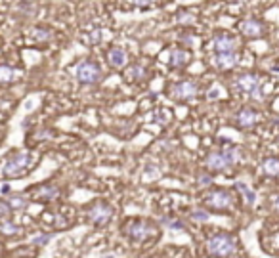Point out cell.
I'll return each mask as SVG.
<instances>
[{"label": "cell", "instance_id": "2e32d148", "mask_svg": "<svg viewBox=\"0 0 279 258\" xmlns=\"http://www.w3.org/2000/svg\"><path fill=\"white\" fill-rule=\"evenodd\" d=\"M214 65L218 69H222V71L232 69V67H236L237 65V54L236 52H234V54H216Z\"/></svg>", "mask_w": 279, "mask_h": 258}, {"label": "cell", "instance_id": "7a4b0ae2", "mask_svg": "<svg viewBox=\"0 0 279 258\" xmlns=\"http://www.w3.org/2000/svg\"><path fill=\"white\" fill-rule=\"evenodd\" d=\"M206 250L216 258L230 256V254L236 252V239L232 236H224V234L210 237L208 243H206Z\"/></svg>", "mask_w": 279, "mask_h": 258}, {"label": "cell", "instance_id": "ba28073f", "mask_svg": "<svg viewBox=\"0 0 279 258\" xmlns=\"http://www.w3.org/2000/svg\"><path fill=\"white\" fill-rule=\"evenodd\" d=\"M88 218L96 226H108L109 220L113 218V208L106 203H96L88 210Z\"/></svg>", "mask_w": 279, "mask_h": 258}, {"label": "cell", "instance_id": "ac0fdd59", "mask_svg": "<svg viewBox=\"0 0 279 258\" xmlns=\"http://www.w3.org/2000/svg\"><path fill=\"white\" fill-rule=\"evenodd\" d=\"M146 76V67L144 65H130L128 69H126V73H124V78L126 80H142Z\"/></svg>", "mask_w": 279, "mask_h": 258}, {"label": "cell", "instance_id": "83f0119b", "mask_svg": "<svg viewBox=\"0 0 279 258\" xmlns=\"http://www.w3.org/2000/svg\"><path fill=\"white\" fill-rule=\"evenodd\" d=\"M130 2H132V4H136V6H142V8H144V6H150L151 4V0H130Z\"/></svg>", "mask_w": 279, "mask_h": 258}, {"label": "cell", "instance_id": "44dd1931", "mask_svg": "<svg viewBox=\"0 0 279 258\" xmlns=\"http://www.w3.org/2000/svg\"><path fill=\"white\" fill-rule=\"evenodd\" d=\"M237 190L245 195V201H247V204H250V206L254 204V201H256V195H254V192H250V190H248V188L243 182L237 184Z\"/></svg>", "mask_w": 279, "mask_h": 258}, {"label": "cell", "instance_id": "4fadbf2b", "mask_svg": "<svg viewBox=\"0 0 279 258\" xmlns=\"http://www.w3.org/2000/svg\"><path fill=\"white\" fill-rule=\"evenodd\" d=\"M58 195H60V190L52 184H46V186H40L38 190H34V199L38 201H52Z\"/></svg>", "mask_w": 279, "mask_h": 258}, {"label": "cell", "instance_id": "8992f818", "mask_svg": "<svg viewBox=\"0 0 279 258\" xmlns=\"http://www.w3.org/2000/svg\"><path fill=\"white\" fill-rule=\"evenodd\" d=\"M203 201L206 206L214 208V210H226L234 204V195L226 190H216V192H210L203 197Z\"/></svg>", "mask_w": 279, "mask_h": 258}, {"label": "cell", "instance_id": "603a6c76", "mask_svg": "<svg viewBox=\"0 0 279 258\" xmlns=\"http://www.w3.org/2000/svg\"><path fill=\"white\" fill-rule=\"evenodd\" d=\"M50 36H52V32L48 31V29H34V32H32L34 40H48Z\"/></svg>", "mask_w": 279, "mask_h": 258}, {"label": "cell", "instance_id": "5bb4252c", "mask_svg": "<svg viewBox=\"0 0 279 258\" xmlns=\"http://www.w3.org/2000/svg\"><path fill=\"white\" fill-rule=\"evenodd\" d=\"M190 60H192V54H190V52H186V50L176 48V50H172L170 52V65L172 67H176V69L186 67V65L190 64Z\"/></svg>", "mask_w": 279, "mask_h": 258}, {"label": "cell", "instance_id": "9a60e30c", "mask_svg": "<svg viewBox=\"0 0 279 258\" xmlns=\"http://www.w3.org/2000/svg\"><path fill=\"white\" fill-rule=\"evenodd\" d=\"M108 60L113 67L120 69V67H124V64H126V52H124L122 48H117V46H115V48H111L108 52Z\"/></svg>", "mask_w": 279, "mask_h": 258}, {"label": "cell", "instance_id": "d4e9b609", "mask_svg": "<svg viewBox=\"0 0 279 258\" xmlns=\"http://www.w3.org/2000/svg\"><path fill=\"white\" fill-rule=\"evenodd\" d=\"M192 218L197 220V222H206V220H208V212H206V210H194V212H192Z\"/></svg>", "mask_w": 279, "mask_h": 258}, {"label": "cell", "instance_id": "d6a6232c", "mask_svg": "<svg viewBox=\"0 0 279 258\" xmlns=\"http://www.w3.org/2000/svg\"><path fill=\"white\" fill-rule=\"evenodd\" d=\"M23 4H32V2H34V0H22Z\"/></svg>", "mask_w": 279, "mask_h": 258}, {"label": "cell", "instance_id": "3957f363", "mask_svg": "<svg viewBox=\"0 0 279 258\" xmlns=\"http://www.w3.org/2000/svg\"><path fill=\"white\" fill-rule=\"evenodd\" d=\"M29 164H31V155L27 151H18V153H14L10 159L4 162L2 172L8 178H18V176H22L23 172L27 170Z\"/></svg>", "mask_w": 279, "mask_h": 258}, {"label": "cell", "instance_id": "7c38bea8", "mask_svg": "<svg viewBox=\"0 0 279 258\" xmlns=\"http://www.w3.org/2000/svg\"><path fill=\"white\" fill-rule=\"evenodd\" d=\"M241 31L248 38H260L264 34V25L260 22H256V20H247V22L241 25Z\"/></svg>", "mask_w": 279, "mask_h": 258}, {"label": "cell", "instance_id": "cb8c5ba5", "mask_svg": "<svg viewBox=\"0 0 279 258\" xmlns=\"http://www.w3.org/2000/svg\"><path fill=\"white\" fill-rule=\"evenodd\" d=\"M10 210H12L10 204L4 203V201H0V220H6V218L10 216Z\"/></svg>", "mask_w": 279, "mask_h": 258}, {"label": "cell", "instance_id": "6da1fadb", "mask_svg": "<svg viewBox=\"0 0 279 258\" xmlns=\"http://www.w3.org/2000/svg\"><path fill=\"white\" fill-rule=\"evenodd\" d=\"M237 161H239V151L237 150H220V151L208 153L206 159H204V164H206V168H210V170L224 172V170H228L230 166H234Z\"/></svg>", "mask_w": 279, "mask_h": 258}, {"label": "cell", "instance_id": "e0dca14e", "mask_svg": "<svg viewBox=\"0 0 279 258\" xmlns=\"http://www.w3.org/2000/svg\"><path fill=\"white\" fill-rule=\"evenodd\" d=\"M260 170H262V174H266V176H278L279 174V159H276V157H268L266 161H262Z\"/></svg>", "mask_w": 279, "mask_h": 258}, {"label": "cell", "instance_id": "d6986e66", "mask_svg": "<svg viewBox=\"0 0 279 258\" xmlns=\"http://www.w3.org/2000/svg\"><path fill=\"white\" fill-rule=\"evenodd\" d=\"M18 78V71L8 65H0V82H14Z\"/></svg>", "mask_w": 279, "mask_h": 258}, {"label": "cell", "instance_id": "9c48e42d", "mask_svg": "<svg viewBox=\"0 0 279 258\" xmlns=\"http://www.w3.org/2000/svg\"><path fill=\"white\" fill-rule=\"evenodd\" d=\"M122 230L134 241H144V239H148L151 236V228L146 222H142V220H132L128 224H124Z\"/></svg>", "mask_w": 279, "mask_h": 258}, {"label": "cell", "instance_id": "1f68e13d", "mask_svg": "<svg viewBox=\"0 0 279 258\" xmlns=\"http://www.w3.org/2000/svg\"><path fill=\"white\" fill-rule=\"evenodd\" d=\"M274 208H276V210L279 212V197H276V199H274Z\"/></svg>", "mask_w": 279, "mask_h": 258}, {"label": "cell", "instance_id": "4dcf8cb0", "mask_svg": "<svg viewBox=\"0 0 279 258\" xmlns=\"http://www.w3.org/2000/svg\"><path fill=\"white\" fill-rule=\"evenodd\" d=\"M216 96H218V88H212L210 94H208V98H216Z\"/></svg>", "mask_w": 279, "mask_h": 258}, {"label": "cell", "instance_id": "f1b7e54d", "mask_svg": "<svg viewBox=\"0 0 279 258\" xmlns=\"http://www.w3.org/2000/svg\"><path fill=\"white\" fill-rule=\"evenodd\" d=\"M166 224H170L172 230H184V224L182 222H168V220H164Z\"/></svg>", "mask_w": 279, "mask_h": 258}, {"label": "cell", "instance_id": "f546056e", "mask_svg": "<svg viewBox=\"0 0 279 258\" xmlns=\"http://www.w3.org/2000/svg\"><path fill=\"white\" fill-rule=\"evenodd\" d=\"M182 40H184V42H188V44H190V46H194V44H195V38H194V36H192V34H184V36H182Z\"/></svg>", "mask_w": 279, "mask_h": 258}, {"label": "cell", "instance_id": "ffe728a7", "mask_svg": "<svg viewBox=\"0 0 279 258\" xmlns=\"http://www.w3.org/2000/svg\"><path fill=\"white\" fill-rule=\"evenodd\" d=\"M8 204H10L12 208H25V206L29 204V199L22 194H14V195H10V201H8Z\"/></svg>", "mask_w": 279, "mask_h": 258}, {"label": "cell", "instance_id": "5b68a950", "mask_svg": "<svg viewBox=\"0 0 279 258\" xmlns=\"http://www.w3.org/2000/svg\"><path fill=\"white\" fill-rule=\"evenodd\" d=\"M75 76L76 80L82 82V84H96L98 80L102 78V69H100L98 64L86 60V62H80V64L76 65Z\"/></svg>", "mask_w": 279, "mask_h": 258}, {"label": "cell", "instance_id": "52a82bcc", "mask_svg": "<svg viewBox=\"0 0 279 258\" xmlns=\"http://www.w3.org/2000/svg\"><path fill=\"white\" fill-rule=\"evenodd\" d=\"M197 96V84L194 80H182L170 86V98L176 102H190Z\"/></svg>", "mask_w": 279, "mask_h": 258}, {"label": "cell", "instance_id": "277c9868", "mask_svg": "<svg viewBox=\"0 0 279 258\" xmlns=\"http://www.w3.org/2000/svg\"><path fill=\"white\" fill-rule=\"evenodd\" d=\"M236 88L241 90L243 94H248L250 98H256V100L264 98V94H262V80L256 75H248V73L239 75L236 80Z\"/></svg>", "mask_w": 279, "mask_h": 258}, {"label": "cell", "instance_id": "836d02e7", "mask_svg": "<svg viewBox=\"0 0 279 258\" xmlns=\"http://www.w3.org/2000/svg\"><path fill=\"white\" fill-rule=\"evenodd\" d=\"M278 245H279V237H278Z\"/></svg>", "mask_w": 279, "mask_h": 258}, {"label": "cell", "instance_id": "8fae6325", "mask_svg": "<svg viewBox=\"0 0 279 258\" xmlns=\"http://www.w3.org/2000/svg\"><path fill=\"white\" fill-rule=\"evenodd\" d=\"M256 111L254 109H250V108H243V109H239V113H237V124H239V128H252L254 124H256Z\"/></svg>", "mask_w": 279, "mask_h": 258}, {"label": "cell", "instance_id": "484cf974", "mask_svg": "<svg viewBox=\"0 0 279 258\" xmlns=\"http://www.w3.org/2000/svg\"><path fill=\"white\" fill-rule=\"evenodd\" d=\"M50 239H52L50 234H46V236H38V237H34V239H32V245H46Z\"/></svg>", "mask_w": 279, "mask_h": 258}, {"label": "cell", "instance_id": "7402d4cb", "mask_svg": "<svg viewBox=\"0 0 279 258\" xmlns=\"http://www.w3.org/2000/svg\"><path fill=\"white\" fill-rule=\"evenodd\" d=\"M0 232H2L4 236H16V234H20V228L16 226L14 222H8V220H4V222L0 224Z\"/></svg>", "mask_w": 279, "mask_h": 258}, {"label": "cell", "instance_id": "4316f807", "mask_svg": "<svg viewBox=\"0 0 279 258\" xmlns=\"http://www.w3.org/2000/svg\"><path fill=\"white\" fill-rule=\"evenodd\" d=\"M197 182H199V186H210V184H212V178H210L208 174H199Z\"/></svg>", "mask_w": 279, "mask_h": 258}, {"label": "cell", "instance_id": "30bf717a", "mask_svg": "<svg viewBox=\"0 0 279 258\" xmlns=\"http://www.w3.org/2000/svg\"><path fill=\"white\" fill-rule=\"evenodd\" d=\"M216 54H234L237 50V42L234 36L230 34H216L214 40H212Z\"/></svg>", "mask_w": 279, "mask_h": 258}]
</instances>
